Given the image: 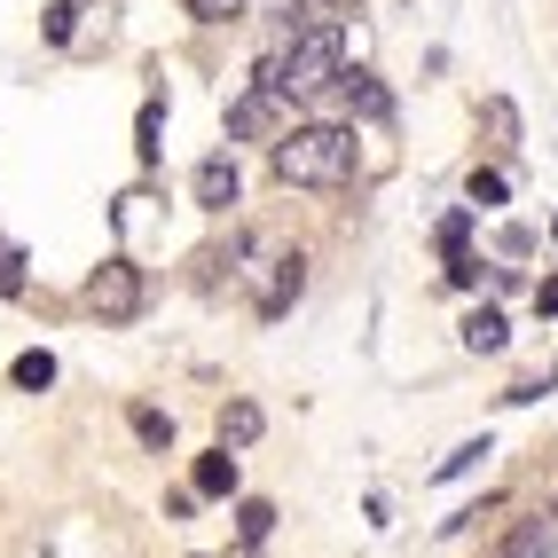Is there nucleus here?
Instances as JSON below:
<instances>
[{
	"label": "nucleus",
	"instance_id": "22",
	"mask_svg": "<svg viewBox=\"0 0 558 558\" xmlns=\"http://www.w3.org/2000/svg\"><path fill=\"white\" fill-rule=\"evenodd\" d=\"M291 9H300V0H283V16H291Z\"/></svg>",
	"mask_w": 558,
	"mask_h": 558
},
{
	"label": "nucleus",
	"instance_id": "6",
	"mask_svg": "<svg viewBox=\"0 0 558 558\" xmlns=\"http://www.w3.org/2000/svg\"><path fill=\"white\" fill-rule=\"evenodd\" d=\"M496 558H558V511H550V519H519Z\"/></svg>",
	"mask_w": 558,
	"mask_h": 558
},
{
	"label": "nucleus",
	"instance_id": "7",
	"mask_svg": "<svg viewBox=\"0 0 558 558\" xmlns=\"http://www.w3.org/2000/svg\"><path fill=\"white\" fill-rule=\"evenodd\" d=\"M236 190H244V181H236V158H205L197 166V205H236Z\"/></svg>",
	"mask_w": 558,
	"mask_h": 558
},
{
	"label": "nucleus",
	"instance_id": "16",
	"mask_svg": "<svg viewBox=\"0 0 558 558\" xmlns=\"http://www.w3.org/2000/svg\"><path fill=\"white\" fill-rule=\"evenodd\" d=\"M134 433L150 440V449H166V440H173V417H158V409H134Z\"/></svg>",
	"mask_w": 558,
	"mask_h": 558
},
{
	"label": "nucleus",
	"instance_id": "12",
	"mask_svg": "<svg viewBox=\"0 0 558 558\" xmlns=\"http://www.w3.org/2000/svg\"><path fill=\"white\" fill-rule=\"evenodd\" d=\"M16 386H24V393L56 386V354H16Z\"/></svg>",
	"mask_w": 558,
	"mask_h": 558
},
{
	"label": "nucleus",
	"instance_id": "18",
	"mask_svg": "<svg viewBox=\"0 0 558 558\" xmlns=\"http://www.w3.org/2000/svg\"><path fill=\"white\" fill-rule=\"evenodd\" d=\"M480 457H488V440H464V449H457V457H449V464H440V480H457V472H472V464H480Z\"/></svg>",
	"mask_w": 558,
	"mask_h": 558
},
{
	"label": "nucleus",
	"instance_id": "21",
	"mask_svg": "<svg viewBox=\"0 0 558 558\" xmlns=\"http://www.w3.org/2000/svg\"><path fill=\"white\" fill-rule=\"evenodd\" d=\"M323 9H330V16H354V9H362V0H323Z\"/></svg>",
	"mask_w": 558,
	"mask_h": 558
},
{
	"label": "nucleus",
	"instance_id": "10",
	"mask_svg": "<svg viewBox=\"0 0 558 558\" xmlns=\"http://www.w3.org/2000/svg\"><path fill=\"white\" fill-rule=\"evenodd\" d=\"M259 425H268V417H259L252 401H229V409H220V449H244V440H259Z\"/></svg>",
	"mask_w": 558,
	"mask_h": 558
},
{
	"label": "nucleus",
	"instance_id": "3",
	"mask_svg": "<svg viewBox=\"0 0 558 558\" xmlns=\"http://www.w3.org/2000/svg\"><path fill=\"white\" fill-rule=\"evenodd\" d=\"M87 307L102 323H134L142 315V268L134 259H102V268L87 276Z\"/></svg>",
	"mask_w": 558,
	"mask_h": 558
},
{
	"label": "nucleus",
	"instance_id": "1",
	"mask_svg": "<svg viewBox=\"0 0 558 558\" xmlns=\"http://www.w3.org/2000/svg\"><path fill=\"white\" fill-rule=\"evenodd\" d=\"M354 158H362V142L339 119L276 134V181H283V190H339V181H354Z\"/></svg>",
	"mask_w": 558,
	"mask_h": 558
},
{
	"label": "nucleus",
	"instance_id": "17",
	"mask_svg": "<svg viewBox=\"0 0 558 558\" xmlns=\"http://www.w3.org/2000/svg\"><path fill=\"white\" fill-rule=\"evenodd\" d=\"M71 16H80V0H56V9H48V40H56V48L71 40Z\"/></svg>",
	"mask_w": 558,
	"mask_h": 558
},
{
	"label": "nucleus",
	"instance_id": "23",
	"mask_svg": "<svg viewBox=\"0 0 558 558\" xmlns=\"http://www.w3.org/2000/svg\"><path fill=\"white\" fill-rule=\"evenodd\" d=\"M550 511H558V504H550Z\"/></svg>",
	"mask_w": 558,
	"mask_h": 558
},
{
	"label": "nucleus",
	"instance_id": "14",
	"mask_svg": "<svg viewBox=\"0 0 558 558\" xmlns=\"http://www.w3.org/2000/svg\"><path fill=\"white\" fill-rule=\"evenodd\" d=\"M236 527H244V543H259V535L276 527V504H259V496H252V504L236 511Z\"/></svg>",
	"mask_w": 558,
	"mask_h": 558
},
{
	"label": "nucleus",
	"instance_id": "9",
	"mask_svg": "<svg viewBox=\"0 0 558 558\" xmlns=\"http://www.w3.org/2000/svg\"><path fill=\"white\" fill-rule=\"evenodd\" d=\"M197 496H236V457L229 449H213V457H197V480H190Z\"/></svg>",
	"mask_w": 558,
	"mask_h": 558
},
{
	"label": "nucleus",
	"instance_id": "15",
	"mask_svg": "<svg viewBox=\"0 0 558 558\" xmlns=\"http://www.w3.org/2000/svg\"><path fill=\"white\" fill-rule=\"evenodd\" d=\"M16 291H24V252L0 244V300H16Z\"/></svg>",
	"mask_w": 558,
	"mask_h": 558
},
{
	"label": "nucleus",
	"instance_id": "8",
	"mask_svg": "<svg viewBox=\"0 0 558 558\" xmlns=\"http://www.w3.org/2000/svg\"><path fill=\"white\" fill-rule=\"evenodd\" d=\"M347 102H354V119H393V95L378 87V71H347Z\"/></svg>",
	"mask_w": 558,
	"mask_h": 558
},
{
	"label": "nucleus",
	"instance_id": "2",
	"mask_svg": "<svg viewBox=\"0 0 558 558\" xmlns=\"http://www.w3.org/2000/svg\"><path fill=\"white\" fill-rule=\"evenodd\" d=\"M276 80H283V95H323V87H339V80H347V40H339V24H307L300 40L283 48Z\"/></svg>",
	"mask_w": 558,
	"mask_h": 558
},
{
	"label": "nucleus",
	"instance_id": "11",
	"mask_svg": "<svg viewBox=\"0 0 558 558\" xmlns=\"http://www.w3.org/2000/svg\"><path fill=\"white\" fill-rule=\"evenodd\" d=\"M464 347H472V354H496V347H504V315H496V307H480V315L464 323Z\"/></svg>",
	"mask_w": 558,
	"mask_h": 558
},
{
	"label": "nucleus",
	"instance_id": "20",
	"mask_svg": "<svg viewBox=\"0 0 558 558\" xmlns=\"http://www.w3.org/2000/svg\"><path fill=\"white\" fill-rule=\"evenodd\" d=\"M535 307H543V315H558V276H543V291H535Z\"/></svg>",
	"mask_w": 558,
	"mask_h": 558
},
{
	"label": "nucleus",
	"instance_id": "13",
	"mask_svg": "<svg viewBox=\"0 0 558 558\" xmlns=\"http://www.w3.org/2000/svg\"><path fill=\"white\" fill-rule=\"evenodd\" d=\"M244 9H252V0H190V16H197V24H236Z\"/></svg>",
	"mask_w": 558,
	"mask_h": 558
},
{
	"label": "nucleus",
	"instance_id": "4",
	"mask_svg": "<svg viewBox=\"0 0 558 558\" xmlns=\"http://www.w3.org/2000/svg\"><path fill=\"white\" fill-rule=\"evenodd\" d=\"M276 119H283V80H276V63H268V71L236 95V110H229V142H268Z\"/></svg>",
	"mask_w": 558,
	"mask_h": 558
},
{
	"label": "nucleus",
	"instance_id": "19",
	"mask_svg": "<svg viewBox=\"0 0 558 558\" xmlns=\"http://www.w3.org/2000/svg\"><path fill=\"white\" fill-rule=\"evenodd\" d=\"M472 205H504V173H472Z\"/></svg>",
	"mask_w": 558,
	"mask_h": 558
},
{
	"label": "nucleus",
	"instance_id": "5",
	"mask_svg": "<svg viewBox=\"0 0 558 558\" xmlns=\"http://www.w3.org/2000/svg\"><path fill=\"white\" fill-rule=\"evenodd\" d=\"M300 291H307V259L300 252H283V259H268V291H259V315H283L291 300H300Z\"/></svg>",
	"mask_w": 558,
	"mask_h": 558
}]
</instances>
